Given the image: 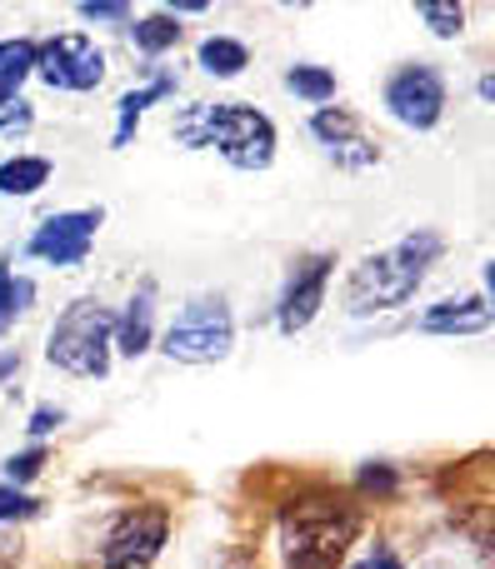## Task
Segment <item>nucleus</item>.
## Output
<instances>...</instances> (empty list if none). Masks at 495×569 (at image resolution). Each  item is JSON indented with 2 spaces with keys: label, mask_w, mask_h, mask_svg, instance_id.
I'll return each instance as SVG.
<instances>
[{
  "label": "nucleus",
  "mask_w": 495,
  "mask_h": 569,
  "mask_svg": "<svg viewBox=\"0 0 495 569\" xmlns=\"http://www.w3.org/2000/svg\"><path fill=\"white\" fill-rule=\"evenodd\" d=\"M30 120H36L30 100H0V136H20V130H30Z\"/></svg>",
  "instance_id": "nucleus-23"
},
{
  "label": "nucleus",
  "mask_w": 495,
  "mask_h": 569,
  "mask_svg": "<svg viewBox=\"0 0 495 569\" xmlns=\"http://www.w3.org/2000/svg\"><path fill=\"white\" fill-rule=\"evenodd\" d=\"M286 86L296 90V96L316 100V106H320V100L336 96V76H330V70H320V66H296V70L286 76Z\"/></svg>",
  "instance_id": "nucleus-20"
},
{
  "label": "nucleus",
  "mask_w": 495,
  "mask_h": 569,
  "mask_svg": "<svg viewBox=\"0 0 495 569\" xmlns=\"http://www.w3.org/2000/svg\"><path fill=\"white\" fill-rule=\"evenodd\" d=\"M230 345H236V320H230L226 300H196L186 305L176 325L166 330V355L186 365H210L226 360Z\"/></svg>",
  "instance_id": "nucleus-5"
},
{
  "label": "nucleus",
  "mask_w": 495,
  "mask_h": 569,
  "mask_svg": "<svg viewBox=\"0 0 495 569\" xmlns=\"http://www.w3.org/2000/svg\"><path fill=\"white\" fill-rule=\"evenodd\" d=\"M46 180H50V160H40V156H16L0 166V190L6 196H36Z\"/></svg>",
  "instance_id": "nucleus-13"
},
{
  "label": "nucleus",
  "mask_w": 495,
  "mask_h": 569,
  "mask_svg": "<svg viewBox=\"0 0 495 569\" xmlns=\"http://www.w3.org/2000/svg\"><path fill=\"white\" fill-rule=\"evenodd\" d=\"M36 70V46L30 40H0V100H16L20 80Z\"/></svg>",
  "instance_id": "nucleus-14"
},
{
  "label": "nucleus",
  "mask_w": 495,
  "mask_h": 569,
  "mask_svg": "<svg viewBox=\"0 0 495 569\" xmlns=\"http://www.w3.org/2000/svg\"><path fill=\"white\" fill-rule=\"evenodd\" d=\"M100 210H70V216H50L46 226L30 236V256L50 260V266H80L90 256V240H96Z\"/></svg>",
  "instance_id": "nucleus-9"
},
{
  "label": "nucleus",
  "mask_w": 495,
  "mask_h": 569,
  "mask_svg": "<svg viewBox=\"0 0 495 569\" xmlns=\"http://www.w3.org/2000/svg\"><path fill=\"white\" fill-rule=\"evenodd\" d=\"M80 16H86V20H130V10L126 6H110V0H86V6H80Z\"/></svg>",
  "instance_id": "nucleus-26"
},
{
  "label": "nucleus",
  "mask_w": 495,
  "mask_h": 569,
  "mask_svg": "<svg viewBox=\"0 0 495 569\" xmlns=\"http://www.w3.org/2000/svg\"><path fill=\"white\" fill-rule=\"evenodd\" d=\"M310 130H316L320 140H326L330 150L350 146V140H360V126L350 110H316V120H310Z\"/></svg>",
  "instance_id": "nucleus-18"
},
{
  "label": "nucleus",
  "mask_w": 495,
  "mask_h": 569,
  "mask_svg": "<svg viewBox=\"0 0 495 569\" xmlns=\"http://www.w3.org/2000/svg\"><path fill=\"white\" fill-rule=\"evenodd\" d=\"M420 20H426L436 36H461L466 10H461V6H440V0H426V6H420Z\"/></svg>",
  "instance_id": "nucleus-21"
},
{
  "label": "nucleus",
  "mask_w": 495,
  "mask_h": 569,
  "mask_svg": "<svg viewBox=\"0 0 495 569\" xmlns=\"http://www.w3.org/2000/svg\"><path fill=\"white\" fill-rule=\"evenodd\" d=\"M150 330H156V284H140V295L126 305V315H116V345L126 355L150 350Z\"/></svg>",
  "instance_id": "nucleus-11"
},
{
  "label": "nucleus",
  "mask_w": 495,
  "mask_h": 569,
  "mask_svg": "<svg viewBox=\"0 0 495 569\" xmlns=\"http://www.w3.org/2000/svg\"><path fill=\"white\" fill-rule=\"evenodd\" d=\"M36 76L56 90H96L106 80V56L86 36H56L36 46Z\"/></svg>",
  "instance_id": "nucleus-6"
},
{
  "label": "nucleus",
  "mask_w": 495,
  "mask_h": 569,
  "mask_svg": "<svg viewBox=\"0 0 495 569\" xmlns=\"http://www.w3.org/2000/svg\"><path fill=\"white\" fill-rule=\"evenodd\" d=\"M350 569H400V560L390 550H376V555H366L360 565H350Z\"/></svg>",
  "instance_id": "nucleus-27"
},
{
  "label": "nucleus",
  "mask_w": 495,
  "mask_h": 569,
  "mask_svg": "<svg viewBox=\"0 0 495 569\" xmlns=\"http://www.w3.org/2000/svg\"><path fill=\"white\" fill-rule=\"evenodd\" d=\"M60 425V410H36L30 415V435H46V430H56Z\"/></svg>",
  "instance_id": "nucleus-28"
},
{
  "label": "nucleus",
  "mask_w": 495,
  "mask_h": 569,
  "mask_svg": "<svg viewBox=\"0 0 495 569\" xmlns=\"http://www.w3.org/2000/svg\"><path fill=\"white\" fill-rule=\"evenodd\" d=\"M186 146H216L236 170H266L276 160V126L250 106H196L180 116Z\"/></svg>",
  "instance_id": "nucleus-2"
},
{
  "label": "nucleus",
  "mask_w": 495,
  "mask_h": 569,
  "mask_svg": "<svg viewBox=\"0 0 495 569\" xmlns=\"http://www.w3.org/2000/svg\"><path fill=\"white\" fill-rule=\"evenodd\" d=\"M360 485H380V490H390L396 480H390V470H366L360 475Z\"/></svg>",
  "instance_id": "nucleus-29"
},
{
  "label": "nucleus",
  "mask_w": 495,
  "mask_h": 569,
  "mask_svg": "<svg viewBox=\"0 0 495 569\" xmlns=\"http://www.w3.org/2000/svg\"><path fill=\"white\" fill-rule=\"evenodd\" d=\"M440 256V236L420 230V236H406L396 250L386 256H370L366 266L350 276V310L370 315V310H396L416 295V284L426 280V266Z\"/></svg>",
  "instance_id": "nucleus-3"
},
{
  "label": "nucleus",
  "mask_w": 495,
  "mask_h": 569,
  "mask_svg": "<svg viewBox=\"0 0 495 569\" xmlns=\"http://www.w3.org/2000/svg\"><path fill=\"white\" fill-rule=\"evenodd\" d=\"M426 330H436V335H481L491 325V305L486 300H476V295H471V300H446V305H436V310L426 315Z\"/></svg>",
  "instance_id": "nucleus-12"
},
{
  "label": "nucleus",
  "mask_w": 495,
  "mask_h": 569,
  "mask_svg": "<svg viewBox=\"0 0 495 569\" xmlns=\"http://www.w3.org/2000/svg\"><path fill=\"white\" fill-rule=\"evenodd\" d=\"M330 266H336V260H330V256H316V260H306V266L296 270V280H290L286 300H280V330H286V335L306 330V325L316 320L320 300H326Z\"/></svg>",
  "instance_id": "nucleus-10"
},
{
  "label": "nucleus",
  "mask_w": 495,
  "mask_h": 569,
  "mask_svg": "<svg viewBox=\"0 0 495 569\" xmlns=\"http://www.w3.org/2000/svg\"><path fill=\"white\" fill-rule=\"evenodd\" d=\"M136 46L146 50V56H160L166 46H176L180 40V26H176V16H146V20H136Z\"/></svg>",
  "instance_id": "nucleus-19"
},
{
  "label": "nucleus",
  "mask_w": 495,
  "mask_h": 569,
  "mask_svg": "<svg viewBox=\"0 0 495 569\" xmlns=\"http://www.w3.org/2000/svg\"><path fill=\"white\" fill-rule=\"evenodd\" d=\"M200 66H206V76L230 80V76H240V70L250 66V56H246V46H240V40L210 36V40H200Z\"/></svg>",
  "instance_id": "nucleus-15"
},
{
  "label": "nucleus",
  "mask_w": 495,
  "mask_h": 569,
  "mask_svg": "<svg viewBox=\"0 0 495 569\" xmlns=\"http://www.w3.org/2000/svg\"><path fill=\"white\" fill-rule=\"evenodd\" d=\"M16 365H20V355H0V380H6V375H16Z\"/></svg>",
  "instance_id": "nucleus-30"
},
{
  "label": "nucleus",
  "mask_w": 495,
  "mask_h": 569,
  "mask_svg": "<svg viewBox=\"0 0 495 569\" xmlns=\"http://www.w3.org/2000/svg\"><path fill=\"white\" fill-rule=\"evenodd\" d=\"M170 90H176V80H170V76H156L146 90H130V96H120V130H116V146H126V140H130V130H136L140 110H146L150 100L170 96Z\"/></svg>",
  "instance_id": "nucleus-16"
},
{
  "label": "nucleus",
  "mask_w": 495,
  "mask_h": 569,
  "mask_svg": "<svg viewBox=\"0 0 495 569\" xmlns=\"http://www.w3.org/2000/svg\"><path fill=\"white\" fill-rule=\"evenodd\" d=\"M166 545V510H130L106 540V569H146Z\"/></svg>",
  "instance_id": "nucleus-8"
},
{
  "label": "nucleus",
  "mask_w": 495,
  "mask_h": 569,
  "mask_svg": "<svg viewBox=\"0 0 495 569\" xmlns=\"http://www.w3.org/2000/svg\"><path fill=\"white\" fill-rule=\"evenodd\" d=\"M26 515H36V500H30V495H20L16 485H0V525H6V520H26Z\"/></svg>",
  "instance_id": "nucleus-24"
},
{
  "label": "nucleus",
  "mask_w": 495,
  "mask_h": 569,
  "mask_svg": "<svg viewBox=\"0 0 495 569\" xmlns=\"http://www.w3.org/2000/svg\"><path fill=\"white\" fill-rule=\"evenodd\" d=\"M426 569H491V560H486V550H481V545H451V550L436 555Z\"/></svg>",
  "instance_id": "nucleus-22"
},
{
  "label": "nucleus",
  "mask_w": 495,
  "mask_h": 569,
  "mask_svg": "<svg viewBox=\"0 0 495 569\" xmlns=\"http://www.w3.org/2000/svg\"><path fill=\"white\" fill-rule=\"evenodd\" d=\"M36 300V284L30 280H16L6 270V260H0V335L16 325V315H26V305Z\"/></svg>",
  "instance_id": "nucleus-17"
},
{
  "label": "nucleus",
  "mask_w": 495,
  "mask_h": 569,
  "mask_svg": "<svg viewBox=\"0 0 495 569\" xmlns=\"http://www.w3.org/2000/svg\"><path fill=\"white\" fill-rule=\"evenodd\" d=\"M356 540V510L330 495H300L280 515L286 569H336Z\"/></svg>",
  "instance_id": "nucleus-1"
},
{
  "label": "nucleus",
  "mask_w": 495,
  "mask_h": 569,
  "mask_svg": "<svg viewBox=\"0 0 495 569\" xmlns=\"http://www.w3.org/2000/svg\"><path fill=\"white\" fill-rule=\"evenodd\" d=\"M386 106H390V116H396L400 126L430 130L440 120V110H446V80H440L430 66H406V70L390 76Z\"/></svg>",
  "instance_id": "nucleus-7"
},
{
  "label": "nucleus",
  "mask_w": 495,
  "mask_h": 569,
  "mask_svg": "<svg viewBox=\"0 0 495 569\" xmlns=\"http://www.w3.org/2000/svg\"><path fill=\"white\" fill-rule=\"evenodd\" d=\"M110 345H116V315L96 300H76L66 315L56 320L46 345V360L60 365L66 375H106L110 370Z\"/></svg>",
  "instance_id": "nucleus-4"
},
{
  "label": "nucleus",
  "mask_w": 495,
  "mask_h": 569,
  "mask_svg": "<svg viewBox=\"0 0 495 569\" xmlns=\"http://www.w3.org/2000/svg\"><path fill=\"white\" fill-rule=\"evenodd\" d=\"M40 465H46V450H26V455H10L6 460V480L20 485V480H36Z\"/></svg>",
  "instance_id": "nucleus-25"
}]
</instances>
